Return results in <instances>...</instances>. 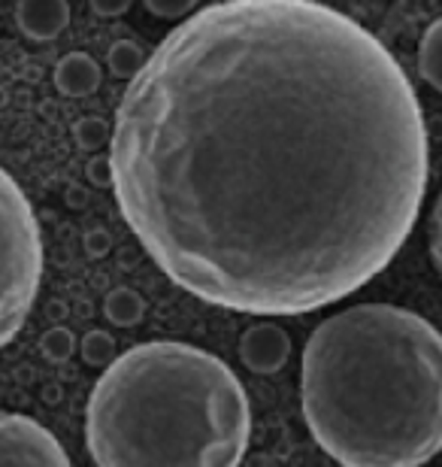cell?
Masks as SVG:
<instances>
[{"mask_svg": "<svg viewBox=\"0 0 442 467\" xmlns=\"http://www.w3.org/2000/svg\"><path fill=\"white\" fill-rule=\"evenodd\" d=\"M109 173L176 285L294 316L357 292L400 252L427 189V128L406 73L349 16L221 0L130 79Z\"/></svg>", "mask_w": 442, "mask_h": 467, "instance_id": "obj_1", "label": "cell"}, {"mask_svg": "<svg viewBox=\"0 0 442 467\" xmlns=\"http://www.w3.org/2000/svg\"><path fill=\"white\" fill-rule=\"evenodd\" d=\"M300 404L343 467H421L442 450V334L391 304L334 313L306 340Z\"/></svg>", "mask_w": 442, "mask_h": 467, "instance_id": "obj_2", "label": "cell"}, {"mask_svg": "<svg viewBox=\"0 0 442 467\" xmlns=\"http://www.w3.org/2000/svg\"><path fill=\"white\" fill-rule=\"evenodd\" d=\"M249 434L237 373L176 340L118 355L88 398L86 441L98 467H237Z\"/></svg>", "mask_w": 442, "mask_h": 467, "instance_id": "obj_3", "label": "cell"}, {"mask_svg": "<svg viewBox=\"0 0 442 467\" xmlns=\"http://www.w3.org/2000/svg\"><path fill=\"white\" fill-rule=\"evenodd\" d=\"M43 279V240L31 203L0 167V349L22 331Z\"/></svg>", "mask_w": 442, "mask_h": 467, "instance_id": "obj_4", "label": "cell"}, {"mask_svg": "<svg viewBox=\"0 0 442 467\" xmlns=\"http://www.w3.org/2000/svg\"><path fill=\"white\" fill-rule=\"evenodd\" d=\"M0 467H70V459L31 416L0 413Z\"/></svg>", "mask_w": 442, "mask_h": 467, "instance_id": "obj_5", "label": "cell"}, {"mask_svg": "<svg viewBox=\"0 0 442 467\" xmlns=\"http://www.w3.org/2000/svg\"><path fill=\"white\" fill-rule=\"evenodd\" d=\"M18 27L31 40H55L70 25L67 0H18Z\"/></svg>", "mask_w": 442, "mask_h": 467, "instance_id": "obj_6", "label": "cell"}, {"mask_svg": "<svg viewBox=\"0 0 442 467\" xmlns=\"http://www.w3.org/2000/svg\"><path fill=\"white\" fill-rule=\"evenodd\" d=\"M55 86H58L61 95H67V98L91 95V91L100 86L98 61L86 52L64 55V58L58 61V67H55Z\"/></svg>", "mask_w": 442, "mask_h": 467, "instance_id": "obj_7", "label": "cell"}, {"mask_svg": "<svg viewBox=\"0 0 442 467\" xmlns=\"http://www.w3.org/2000/svg\"><path fill=\"white\" fill-rule=\"evenodd\" d=\"M285 352H288V340L285 334L279 328H267L261 325L242 340V358H246L249 368H261V358H270V368H279L285 361Z\"/></svg>", "mask_w": 442, "mask_h": 467, "instance_id": "obj_8", "label": "cell"}, {"mask_svg": "<svg viewBox=\"0 0 442 467\" xmlns=\"http://www.w3.org/2000/svg\"><path fill=\"white\" fill-rule=\"evenodd\" d=\"M418 70L427 86L442 91V18H437V22L425 31V36H421Z\"/></svg>", "mask_w": 442, "mask_h": 467, "instance_id": "obj_9", "label": "cell"}, {"mask_svg": "<svg viewBox=\"0 0 442 467\" xmlns=\"http://www.w3.org/2000/svg\"><path fill=\"white\" fill-rule=\"evenodd\" d=\"M146 58L149 55L139 49L137 43L118 40L109 49V70H112V77H118V79H134L139 73V67L146 64Z\"/></svg>", "mask_w": 442, "mask_h": 467, "instance_id": "obj_10", "label": "cell"}, {"mask_svg": "<svg viewBox=\"0 0 442 467\" xmlns=\"http://www.w3.org/2000/svg\"><path fill=\"white\" fill-rule=\"evenodd\" d=\"M146 9L158 18H188L191 9L197 6V0H143Z\"/></svg>", "mask_w": 442, "mask_h": 467, "instance_id": "obj_11", "label": "cell"}, {"mask_svg": "<svg viewBox=\"0 0 442 467\" xmlns=\"http://www.w3.org/2000/svg\"><path fill=\"white\" fill-rule=\"evenodd\" d=\"M427 240H430V255H434V265L442 276V189L437 194V203L430 210V225H427Z\"/></svg>", "mask_w": 442, "mask_h": 467, "instance_id": "obj_12", "label": "cell"}, {"mask_svg": "<svg viewBox=\"0 0 442 467\" xmlns=\"http://www.w3.org/2000/svg\"><path fill=\"white\" fill-rule=\"evenodd\" d=\"M91 9L103 18H116L125 16L130 9V0H91Z\"/></svg>", "mask_w": 442, "mask_h": 467, "instance_id": "obj_13", "label": "cell"}]
</instances>
